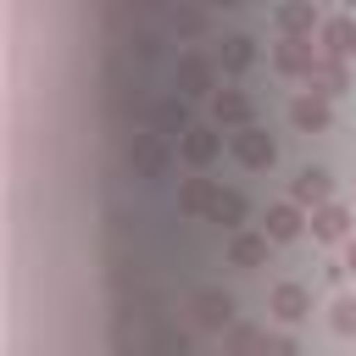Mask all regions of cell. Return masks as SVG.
I'll return each mask as SVG.
<instances>
[{"label":"cell","instance_id":"e0dca14e","mask_svg":"<svg viewBox=\"0 0 356 356\" xmlns=\"http://www.w3.org/2000/svg\"><path fill=\"white\" fill-rule=\"evenodd\" d=\"M250 61H256V44H250L245 33H228V39L217 44V67H222V72H245Z\"/></svg>","mask_w":356,"mask_h":356},{"label":"cell","instance_id":"9c48e42d","mask_svg":"<svg viewBox=\"0 0 356 356\" xmlns=\"http://www.w3.org/2000/svg\"><path fill=\"white\" fill-rule=\"evenodd\" d=\"M289 122H295L300 134H323V128H328V100L312 95V89L295 95V100H289Z\"/></svg>","mask_w":356,"mask_h":356},{"label":"cell","instance_id":"277c9868","mask_svg":"<svg viewBox=\"0 0 356 356\" xmlns=\"http://www.w3.org/2000/svg\"><path fill=\"white\" fill-rule=\"evenodd\" d=\"M306 222H312V217H306L295 200H278V206H267V217H261V234H267L273 245H284V239H295Z\"/></svg>","mask_w":356,"mask_h":356},{"label":"cell","instance_id":"ba28073f","mask_svg":"<svg viewBox=\"0 0 356 356\" xmlns=\"http://www.w3.org/2000/svg\"><path fill=\"white\" fill-rule=\"evenodd\" d=\"M356 56V17H328L323 22V61H350Z\"/></svg>","mask_w":356,"mask_h":356},{"label":"cell","instance_id":"44dd1931","mask_svg":"<svg viewBox=\"0 0 356 356\" xmlns=\"http://www.w3.org/2000/svg\"><path fill=\"white\" fill-rule=\"evenodd\" d=\"M328 323H334V334L356 339V295H339V300L328 306Z\"/></svg>","mask_w":356,"mask_h":356},{"label":"cell","instance_id":"9a60e30c","mask_svg":"<svg viewBox=\"0 0 356 356\" xmlns=\"http://www.w3.org/2000/svg\"><path fill=\"white\" fill-rule=\"evenodd\" d=\"M206 83H211V61H206L200 50H189V56L178 61V95L189 100V95H200Z\"/></svg>","mask_w":356,"mask_h":356},{"label":"cell","instance_id":"6da1fadb","mask_svg":"<svg viewBox=\"0 0 356 356\" xmlns=\"http://www.w3.org/2000/svg\"><path fill=\"white\" fill-rule=\"evenodd\" d=\"M228 150H234V161L239 167H250V172H267L273 161H278V145L250 122V128H239V134H228Z\"/></svg>","mask_w":356,"mask_h":356},{"label":"cell","instance_id":"2e32d148","mask_svg":"<svg viewBox=\"0 0 356 356\" xmlns=\"http://www.w3.org/2000/svg\"><path fill=\"white\" fill-rule=\"evenodd\" d=\"M245 195L239 189H217V200H211V211H206V222H217V228H239L245 222Z\"/></svg>","mask_w":356,"mask_h":356},{"label":"cell","instance_id":"5bb4252c","mask_svg":"<svg viewBox=\"0 0 356 356\" xmlns=\"http://www.w3.org/2000/svg\"><path fill=\"white\" fill-rule=\"evenodd\" d=\"M278 28H284V39H312L323 28V17H317V6H278Z\"/></svg>","mask_w":356,"mask_h":356},{"label":"cell","instance_id":"ac0fdd59","mask_svg":"<svg viewBox=\"0 0 356 356\" xmlns=\"http://www.w3.org/2000/svg\"><path fill=\"white\" fill-rule=\"evenodd\" d=\"M267 234H234V245H228V261L234 267H261L267 261Z\"/></svg>","mask_w":356,"mask_h":356},{"label":"cell","instance_id":"603a6c76","mask_svg":"<svg viewBox=\"0 0 356 356\" xmlns=\"http://www.w3.org/2000/svg\"><path fill=\"white\" fill-rule=\"evenodd\" d=\"M345 273H356V234L345 239Z\"/></svg>","mask_w":356,"mask_h":356},{"label":"cell","instance_id":"7c38bea8","mask_svg":"<svg viewBox=\"0 0 356 356\" xmlns=\"http://www.w3.org/2000/svg\"><path fill=\"white\" fill-rule=\"evenodd\" d=\"M306 312H312V289L306 284H278L273 289V317L278 323H300Z\"/></svg>","mask_w":356,"mask_h":356},{"label":"cell","instance_id":"d6986e66","mask_svg":"<svg viewBox=\"0 0 356 356\" xmlns=\"http://www.w3.org/2000/svg\"><path fill=\"white\" fill-rule=\"evenodd\" d=\"M306 83H312V95H323V100H328V95H339V89L350 83V72H345V61H323Z\"/></svg>","mask_w":356,"mask_h":356},{"label":"cell","instance_id":"30bf717a","mask_svg":"<svg viewBox=\"0 0 356 356\" xmlns=\"http://www.w3.org/2000/svg\"><path fill=\"white\" fill-rule=\"evenodd\" d=\"M217 189H222V184H211L206 172L184 178V189H178V211H189V217H206V211H211V200H217Z\"/></svg>","mask_w":356,"mask_h":356},{"label":"cell","instance_id":"4fadbf2b","mask_svg":"<svg viewBox=\"0 0 356 356\" xmlns=\"http://www.w3.org/2000/svg\"><path fill=\"white\" fill-rule=\"evenodd\" d=\"M156 134H161V139H184V134H189V100H184V95H167V100L156 106Z\"/></svg>","mask_w":356,"mask_h":356},{"label":"cell","instance_id":"7a4b0ae2","mask_svg":"<svg viewBox=\"0 0 356 356\" xmlns=\"http://www.w3.org/2000/svg\"><path fill=\"white\" fill-rule=\"evenodd\" d=\"M273 67L289 78H312L323 67V50H312V39H278L273 44Z\"/></svg>","mask_w":356,"mask_h":356},{"label":"cell","instance_id":"52a82bcc","mask_svg":"<svg viewBox=\"0 0 356 356\" xmlns=\"http://www.w3.org/2000/svg\"><path fill=\"white\" fill-rule=\"evenodd\" d=\"M195 323L200 328H234V295L228 289H200L195 295Z\"/></svg>","mask_w":356,"mask_h":356},{"label":"cell","instance_id":"3957f363","mask_svg":"<svg viewBox=\"0 0 356 356\" xmlns=\"http://www.w3.org/2000/svg\"><path fill=\"white\" fill-rule=\"evenodd\" d=\"M328 195H334L328 167H300V172H295V184H289V200H295L300 211H323V206H328Z\"/></svg>","mask_w":356,"mask_h":356},{"label":"cell","instance_id":"5b68a950","mask_svg":"<svg viewBox=\"0 0 356 356\" xmlns=\"http://www.w3.org/2000/svg\"><path fill=\"white\" fill-rule=\"evenodd\" d=\"M211 117H217V128H250V95L245 89H217L211 95Z\"/></svg>","mask_w":356,"mask_h":356},{"label":"cell","instance_id":"8992f818","mask_svg":"<svg viewBox=\"0 0 356 356\" xmlns=\"http://www.w3.org/2000/svg\"><path fill=\"white\" fill-rule=\"evenodd\" d=\"M178 150H184V161H189L195 172H206V167L217 161V150H222V134H217V128H189V134L178 139Z\"/></svg>","mask_w":356,"mask_h":356},{"label":"cell","instance_id":"8fae6325","mask_svg":"<svg viewBox=\"0 0 356 356\" xmlns=\"http://www.w3.org/2000/svg\"><path fill=\"white\" fill-rule=\"evenodd\" d=\"M356 228H350V211L345 206H323V211H312V239H323V245H334V239H350Z\"/></svg>","mask_w":356,"mask_h":356},{"label":"cell","instance_id":"ffe728a7","mask_svg":"<svg viewBox=\"0 0 356 356\" xmlns=\"http://www.w3.org/2000/svg\"><path fill=\"white\" fill-rule=\"evenodd\" d=\"M267 350V334L250 328V323H234L228 328V356H261Z\"/></svg>","mask_w":356,"mask_h":356},{"label":"cell","instance_id":"7402d4cb","mask_svg":"<svg viewBox=\"0 0 356 356\" xmlns=\"http://www.w3.org/2000/svg\"><path fill=\"white\" fill-rule=\"evenodd\" d=\"M261 356H300V350H295V339H289V334H273Z\"/></svg>","mask_w":356,"mask_h":356}]
</instances>
